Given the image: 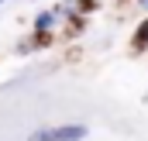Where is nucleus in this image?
<instances>
[{"label": "nucleus", "mask_w": 148, "mask_h": 141, "mask_svg": "<svg viewBox=\"0 0 148 141\" xmlns=\"http://www.w3.org/2000/svg\"><path fill=\"white\" fill-rule=\"evenodd\" d=\"M52 21H55V14L48 10V14H41V17H38V21H35V28H38V31H45V28H48Z\"/></svg>", "instance_id": "nucleus-2"}, {"label": "nucleus", "mask_w": 148, "mask_h": 141, "mask_svg": "<svg viewBox=\"0 0 148 141\" xmlns=\"http://www.w3.org/2000/svg\"><path fill=\"white\" fill-rule=\"evenodd\" d=\"M138 45H148V24L141 28V31H138Z\"/></svg>", "instance_id": "nucleus-3"}, {"label": "nucleus", "mask_w": 148, "mask_h": 141, "mask_svg": "<svg viewBox=\"0 0 148 141\" xmlns=\"http://www.w3.org/2000/svg\"><path fill=\"white\" fill-rule=\"evenodd\" d=\"M141 3H145V10H148V0H141Z\"/></svg>", "instance_id": "nucleus-4"}, {"label": "nucleus", "mask_w": 148, "mask_h": 141, "mask_svg": "<svg viewBox=\"0 0 148 141\" xmlns=\"http://www.w3.org/2000/svg\"><path fill=\"white\" fill-rule=\"evenodd\" d=\"M86 127L83 124H62V127H48V131H35L28 141H83Z\"/></svg>", "instance_id": "nucleus-1"}]
</instances>
